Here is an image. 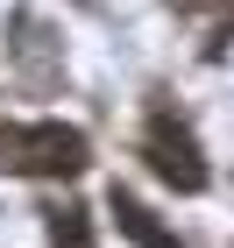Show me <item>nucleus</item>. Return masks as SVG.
I'll use <instances>...</instances> for the list:
<instances>
[{
  "instance_id": "nucleus-1",
  "label": "nucleus",
  "mask_w": 234,
  "mask_h": 248,
  "mask_svg": "<svg viewBox=\"0 0 234 248\" xmlns=\"http://www.w3.org/2000/svg\"><path fill=\"white\" fill-rule=\"evenodd\" d=\"M93 163L85 135L64 128V121H7L0 128V170H21V177H78Z\"/></svg>"
},
{
  "instance_id": "nucleus-2",
  "label": "nucleus",
  "mask_w": 234,
  "mask_h": 248,
  "mask_svg": "<svg viewBox=\"0 0 234 248\" xmlns=\"http://www.w3.org/2000/svg\"><path fill=\"white\" fill-rule=\"evenodd\" d=\"M142 156H149V170L163 177L171 191H206V156H199L192 128L177 121V107H156L149 128H142Z\"/></svg>"
},
{
  "instance_id": "nucleus-3",
  "label": "nucleus",
  "mask_w": 234,
  "mask_h": 248,
  "mask_svg": "<svg viewBox=\"0 0 234 248\" xmlns=\"http://www.w3.org/2000/svg\"><path fill=\"white\" fill-rule=\"evenodd\" d=\"M107 213H114V227L128 234V241H135V248H185V241H177L171 227H156V213L142 206L135 191H121V185L107 191Z\"/></svg>"
},
{
  "instance_id": "nucleus-4",
  "label": "nucleus",
  "mask_w": 234,
  "mask_h": 248,
  "mask_svg": "<svg viewBox=\"0 0 234 248\" xmlns=\"http://www.w3.org/2000/svg\"><path fill=\"white\" fill-rule=\"evenodd\" d=\"M50 241L57 248H93V227H85V206H50Z\"/></svg>"
}]
</instances>
